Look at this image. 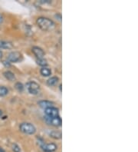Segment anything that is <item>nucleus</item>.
<instances>
[{
    "label": "nucleus",
    "mask_w": 138,
    "mask_h": 152,
    "mask_svg": "<svg viewBox=\"0 0 138 152\" xmlns=\"http://www.w3.org/2000/svg\"><path fill=\"white\" fill-rule=\"evenodd\" d=\"M12 151L14 152H20L21 151L20 147L18 146V145H16V144H13V145H12Z\"/></svg>",
    "instance_id": "a211bd4d"
},
{
    "label": "nucleus",
    "mask_w": 138,
    "mask_h": 152,
    "mask_svg": "<svg viewBox=\"0 0 138 152\" xmlns=\"http://www.w3.org/2000/svg\"><path fill=\"white\" fill-rule=\"evenodd\" d=\"M13 48L12 43L10 42L5 41V40H0V48L4 49H12Z\"/></svg>",
    "instance_id": "9d476101"
},
{
    "label": "nucleus",
    "mask_w": 138,
    "mask_h": 152,
    "mask_svg": "<svg viewBox=\"0 0 138 152\" xmlns=\"http://www.w3.org/2000/svg\"><path fill=\"white\" fill-rule=\"evenodd\" d=\"M9 94V90L5 86H0V97H4Z\"/></svg>",
    "instance_id": "2eb2a0df"
},
{
    "label": "nucleus",
    "mask_w": 138,
    "mask_h": 152,
    "mask_svg": "<svg viewBox=\"0 0 138 152\" xmlns=\"http://www.w3.org/2000/svg\"><path fill=\"white\" fill-rule=\"evenodd\" d=\"M15 88L17 91H19V92H22L23 90H24V86L21 82H16L15 85Z\"/></svg>",
    "instance_id": "f3484780"
},
{
    "label": "nucleus",
    "mask_w": 138,
    "mask_h": 152,
    "mask_svg": "<svg viewBox=\"0 0 138 152\" xmlns=\"http://www.w3.org/2000/svg\"><path fill=\"white\" fill-rule=\"evenodd\" d=\"M2 56H3V54H2V52L1 51V49H0V59L2 58Z\"/></svg>",
    "instance_id": "412c9836"
},
{
    "label": "nucleus",
    "mask_w": 138,
    "mask_h": 152,
    "mask_svg": "<svg viewBox=\"0 0 138 152\" xmlns=\"http://www.w3.org/2000/svg\"><path fill=\"white\" fill-rule=\"evenodd\" d=\"M41 148L45 152H54L57 150V145L54 143H50V144H45L44 143L43 145H41Z\"/></svg>",
    "instance_id": "0eeeda50"
},
{
    "label": "nucleus",
    "mask_w": 138,
    "mask_h": 152,
    "mask_svg": "<svg viewBox=\"0 0 138 152\" xmlns=\"http://www.w3.org/2000/svg\"><path fill=\"white\" fill-rule=\"evenodd\" d=\"M45 113L46 117L48 118H56L59 117V110L55 107H51L47 109H45Z\"/></svg>",
    "instance_id": "423d86ee"
},
{
    "label": "nucleus",
    "mask_w": 138,
    "mask_h": 152,
    "mask_svg": "<svg viewBox=\"0 0 138 152\" xmlns=\"http://www.w3.org/2000/svg\"><path fill=\"white\" fill-rule=\"evenodd\" d=\"M49 136L54 139H61V133L58 131H52L49 133Z\"/></svg>",
    "instance_id": "ddd939ff"
},
{
    "label": "nucleus",
    "mask_w": 138,
    "mask_h": 152,
    "mask_svg": "<svg viewBox=\"0 0 138 152\" xmlns=\"http://www.w3.org/2000/svg\"><path fill=\"white\" fill-rule=\"evenodd\" d=\"M2 64H3L6 67H10L11 66V63L9 62V61H8L7 60H5V61H2Z\"/></svg>",
    "instance_id": "6ab92c4d"
},
{
    "label": "nucleus",
    "mask_w": 138,
    "mask_h": 152,
    "mask_svg": "<svg viewBox=\"0 0 138 152\" xmlns=\"http://www.w3.org/2000/svg\"><path fill=\"white\" fill-rule=\"evenodd\" d=\"M2 110H0V116H1V115H2Z\"/></svg>",
    "instance_id": "5701e85b"
},
{
    "label": "nucleus",
    "mask_w": 138,
    "mask_h": 152,
    "mask_svg": "<svg viewBox=\"0 0 138 152\" xmlns=\"http://www.w3.org/2000/svg\"><path fill=\"white\" fill-rule=\"evenodd\" d=\"M46 123L49 125H52L53 127H60L62 124V121L60 117L56 118H48L45 117Z\"/></svg>",
    "instance_id": "20e7f679"
},
{
    "label": "nucleus",
    "mask_w": 138,
    "mask_h": 152,
    "mask_svg": "<svg viewBox=\"0 0 138 152\" xmlns=\"http://www.w3.org/2000/svg\"><path fill=\"white\" fill-rule=\"evenodd\" d=\"M59 88H60V91H61V85H60V86H59Z\"/></svg>",
    "instance_id": "b1692460"
},
{
    "label": "nucleus",
    "mask_w": 138,
    "mask_h": 152,
    "mask_svg": "<svg viewBox=\"0 0 138 152\" xmlns=\"http://www.w3.org/2000/svg\"><path fill=\"white\" fill-rule=\"evenodd\" d=\"M2 22H3V17H2V15L0 14V24H1Z\"/></svg>",
    "instance_id": "aec40b11"
},
{
    "label": "nucleus",
    "mask_w": 138,
    "mask_h": 152,
    "mask_svg": "<svg viewBox=\"0 0 138 152\" xmlns=\"http://www.w3.org/2000/svg\"><path fill=\"white\" fill-rule=\"evenodd\" d=\"M36 23L39 28L45 32L51 31V30L54 29V28L55 27V22L46 17H39V19H37Z\"/></svg>",
    "instance_id": "f257e3e1"
},
{
    "label": "nucleus",
    "mask_w": 138,
    "mask_h": 152,
    "mask_svg": "<svg viewBox=\"0 0 138 152\" xmlns=\"http://www.w3.org/2000/svg\"><path fill=\"white\" fill-rule=\"evenodd\" d=\"M40 72L42 74V75L45 76V77H48V76H50L52 75V71H51V69L47 68V67H45V68L41 69Z\"/></svg>",
    "instance_id": "4468645a"
},
{
    "label": "nucleus",
    "mask_w": 138,
    "mask_h": 152,
    "mask_svg": "<svg viewBox=\"0 0 138 152\" xmlns=\"http://www.w3.org/2000/svg\"><path fill=\"white\" fill-rule=\"evenodd\" d=\"M22 58V55L20 52H10L7 56V61L11 62H18Z\"/></svg>",
    "instance_id": "39448f33"
},
{
    "label": "nucleus",
    "mask_w": 138,
    "mask_h": 152,
    "mask_svg": "<svg viewBox=\"0 0 138 152\" xmlns=\"http://www.w3.org/2000/svg\"><path fill=\"white\" fill-rule=\"evenodd\" d=\"M59 78H58L57 76H53L52 78H50L47 81V85L48 86H55L58 83Z\"/></svg>",
    "instance_id": "f8f14e48"
},
{
    "label": "nucleus",
    "mask_w": 138,
    "mask_h": 152,
    "mask_svg": "<svg viewBox=\"0 0 138 152\" xmlns=\"http://www.w3.org/2000/svg\"><path fill=\"white\" fill-rule=\"evenodd\" d=\"M38 104H39V107H41L42 108H44V109H47V108H51V107H54L53 102H49V101L47 100L39 101V102H38Z\"/></svg>",
    "instance_id": "1a4fd4ad"
},
{
    "label": "nucleus",
    "mask_w": 138,
    "mask_h": 152,
    "mask_svg": "<svg viewBox=\"0 0 138 152\" xmlns=\"http://www.w3.org/2000/svg\"><path fill=\"white\" fill-rule=\"evenodd\" d=\"M19 130L26 134H34L36 132V128L33 124L28 122H23L19 125Z\"/></svg>",
    "instance_id": "f03ea898"
},
{
    "label": "nucleus",
    "mask_w": 138,
    "mask_h": 152,
    "mask_svg": "<svg viewBox=\"0 0 138 152\" xmlns=\"http://www.w3.org/2000/svg\"><path fill=\"white\" fill-rule=\"evenodd\" d=\"M26 88L31 95H38L40 91V86L35 82H28L26 84Z\"/></svg>",
    "instance_id": "7ed1b4c3"
},
{
    "label": "nucleus",
    "mask_w": 138,
    "mask_h": 152,
    "mask_svg": "<svg viewBox=\"0 0 138 152\" xmlns=\"http://www.w3.org/2000/svg\"><path fill=\"white\" fill-rule=\"evenodd\" d=\"M36 62H37V64H38V65H40V66H42V68H45V67H46L47 65H48V62H47V61H46L45 58H40V59H37Z\"/></svg>",
    "instance_id": "dca6fc26"
},
{
    "label": "nucleus",
    "mask_w": 138,
    "mask_h": 152,
    "mask_svg": "<svg viewBox=\"0 0 138 152\" xmlns=\"http://www.w3.org/2000/svg\"><path fill=\"white\" fill-rule=\"evenodd\" d=\"M31 51L34 53L35 56H36L37 59H40V58H44L45 56V52L43 51L42 48H41L40 47L38 46H33L31 48Z\"/></svg>",
    "instance_id": "6e6552de"
},
{
    "label": "nucleus",
    "mask_w": 138,
    "mask_h": 152,
    "mask_svg": "<svg viewBox=\"0 0 138 152\" xmlns=\"http://www.w3.org/2000/svg\"><path fill=\"white\" fill-rule=\"evenodd\" d=\"M0 152H5V151H4L1 147H0Z\"/></svg>",
    "instance_id": "4be33fe9"
},
{
    "label": "nucleus",
    "mask_w": 138,
    "mask_h": 152,
    "mask_svg": "<svg viewBox=\"0 0 138 152\" xmlns=\"http://www.w3.org/2000/svg\"><path fill=\"white\" fill-rule=\"evenodd\" d=\"M3 75L5 76V78L7 80L10 81V82H14L15 80V76L14 73L10 72V71H6L3 73Z\"/></svg>",
    "instance_id": "9b49d317"
}]
</instances>
